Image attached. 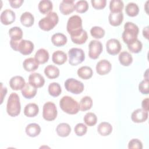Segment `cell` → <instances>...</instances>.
Instances as JSON below:
<instances>
[{
  "mask_svg": "<svg viewBox=\"0 0 149 149\" xmlns=\"http://www.w3.org/2000/svg\"><path fill=\"white\" fill-rule=\"evenodd\" d=\"M48 91L49 95H51L52 97H56L61 94L62 92V89L59 83L53 82L49 84Z\"/></svg>",
  "mask_w": 149,
  "mask_h": 149,
  "instance_id": "8d00e7d4",
  "label": "cell"
},
{
  "mask_svg": "<svg viewBox=\"0 0 149 149\" xmlns=\"http://www.w3.org/2000/svg\"><path fill=\"white\" fill-rule=\"evenodd\" d=\"M6 93H7V89H6V87H3V84H2V83H1V104L2 103L3 97L6 95Z\"/></svg>",
  "mask_w": 149,
  "mask_h": 149,
  "instance_id": "c3c4849f",
  "label": "cell"
},
{
  "mask_svg": "<svg viewBox=\"0 0 149 149\" xmlns=\"http://www.w3.org/2000/svg\"><path fill=\"white\" fill-rule=\"evenodd\" d=\"M79 109L81 111H86L91 108L93 100L89 96L83 97L79 102Z\"/></svg>",
  "mask_w": 149,
  "mask_h": 149,
  "instance_id": "836d02e7",
  "label": "cell"
},
{
  "mask_svg": "<svg viewBox=\"0 0 149 149\" xmlns=\"http://www.w3.org/2000/svg\"><path fill=\"white\" fill-rule=\"evenodd\" d=\"M37 93V88L32 86L29 83H26L24 87L22 89V95L27 99L33 98Z\"/></svg>",
  "mask_w": 149,
  "mask_h": 149,
  "instance_id": "7402d4cb",
  "label": "cell"
},
{
  "mask_svg": "<svg viewBox=\"0 0 149 149\" xmlns=\"http://www.w3.org/2000/svg\"><path fill=\"white\" fill-rule=\"evenodd\" d=\"M26 82L23 77L20 76L12 77L9 81V86L13 90H22L25 86Z\"/></svg>",
  "mask_w": 149,
  "mask_h": 149,
  "instance_id": "e0dca14e",
  "label": "cell"
},
{
  "mask_svg": "<svg viewBox=\"0 0 149 149\" xmlns=\"http://www.w3.org/2000/svg\"><path fill=\"white\" fill-rule=\"evenodd\" d=\"M23 0H9V2L13 8H18L20 7L23 3Z\"/></svg>",
  "mask_w": 149,
  "mask_h": 149,
  "instance_id": "7dc6e473",
  "label": "cell"
},
{
  "mask_svg": "<svg viewBox=\"0 0 149 149\" xmlns=\"http://www.w3.org/2000/svg\"><path fill=\"white\" fill-rule=\"evenodd\" d=\"M118 59L120 63L125 66H129L133 62L132 56L127 51L121 52L119 55Z\"/></svg>",
  "mask_w": 149,
  "mask_h": 149,
  "instance_id": "1f68e13d",
  "label": "cell"
},
{
  "mask_svg": "<svg viewBox=\"0 0 149 149\" xmlns=\"http://www.w3.org/2000/svg\"><path fill=\"white\" fill-rule=\"evenodd\" d=\"M125 12L129 16H136L139 12V6L134 2H129L126 6Z\"/></svg>",
  "mask_w": 149,
  "mask_h": 149,
  "instance_id": "e575fe53",
  "label": "cell"
},
{
  "mask_svg": "<svg viewBox=\"0 0 149 149\" xmlns=\"http://www.w3.org/2000/svg\"><path fill=\"white\" fill-rule=\"evenodd\" d=\"M103 49L102 43L98 40H91L88 44V56L91 59H96Z\"/></svg>",
  "mask_w": 149,
  "mask_h": 149,
  "instance_id": "30bf717a",
  "label": "cell"
},
{
  "mask_svg": "<svg viewBox=\"0 0 149 149\" xmlns=\"http://www.w3.org/2000/svg\"><path fill=\"white\" fill-rule=\"evenodd\" d=\"M97 131L100 135L102 136H107L112 133V126L108 122H102L98 125Z\"/></svg>",
  "mask_w": 149,
  "mask_h": 149,
  "instance_id": "83f0119b",
  "label": "cell"
},
{
  "mask_svg": "<svg viewBox=\"0 0 149 149\" xmlns=\"http://www.w3.org/2000/svg\"><path fill=\"white\" fill-rule=\"evenodd\" d=\"M68 39L66 36L61 33H56L52 35L51 37V42L56 47H62L65 45Z\"/></svg>",
  "mask_w": 149,
  "mask_h": 149,
  "instance_id": "44dd1931",
  "label": "cell"
},
{
  "mask_svg": "<svg viewBox=\"0 0 149 149\" xmlns=\"http://www.w3.org/2000/svg\"><path fill=\"white\" fill-rule=\"evenodd\" d=\"M21 105L19 97L16 93H12L8 99L6 112L9 116L15 117L19 115Z\"/></svg>",
  "mask_w": 149,
  "mask_h": 149,
  "instance_id": "277c9868",
  "label": "cell"
},
{
  "mask_svg": "<svg viewBox=\"0 0 149 149\" xmlns=\"http://www.w3.org/2000/svg\"><path fill=\"white\" fill-rule=\"evenodd\" d=\"M77 75L79 77L84 79L87 80L90 79L93 74V72L92 69L87 66H84L80 67L77 70Z\"/></svg>",
  "mask_w": 149,
  "mask_h": 149,
  "instance_id": "4dcf8cb0",
  "label": "cell"
},
{
  "mask_svg": "<svg viewBox=\"0 0 149 149\" xmlns=\"http://www.w3.org/2000/svg\"><path fill=\"white\" fill-rule=\"evenodd\" d=\"M27 135L31 137H35L39 135L41 132V127L39 125L36 123L29 124L25 129Z\"/></svg>",
  "mask_w": 149,
  "mask_h": 149,
  "instance_id": "cb8c5ba5",
  "label": "cell"
},
{
  "mask_svg": "<svg viewBox=\"0 0 149 149\" xmlns=\"http://www.w3.org/2000/svg\"><path fill=\"white\" fill-rule=\"evenodd\" d=\"M58 112L55 104L52 102H47L42 108V116L47 121H52L57 116Z\"/></svg>",
  "mask_w": 149,
  "mask_h": 149,
  "instance_id": "9c48e42d",
  "label": "cell"
},
{
  "mask_svg": "<svg viewBox=\"0 0 149 149\" xmlns=\"http://www.w3.org/2000/svg\"><path fill=\"white\" fill-rule=\"evenodd\" d=\"M44 73L48 78L54 79L57 78L59 76L60 72L56 66L49 65L45 68Z\"/></svg>",
  "mask_w": 149,
  "mask_h": 149,
  "instance_id": "f546056e",
  "label": "cell"
},
{
  "mask_svg": "<svg viewBox=\"0 0 149 149\" xmlns=\"http://www.w3.org/2000/svg\"><path fill=\"white\" fill-rule=\"evenodd\" d=\"M59 106L63 112L70 115L76 114L80 110L77 101L68 95L63 96L60 100Z\"/></svg>",
  "mask_w": 149,
  "mask_h": 149,
  "instance_id": "7a4b0ae2",
  "label": "cell"
},
{
  "mask_svg": "<svg viewBox=\"0 0 149 149\" xmlns=\"http://www.w3.org/2000/svg\"><path fill=\"white\" fill-rule=\"evenodd\" d=\"M39 63L34 58L26 59L23 62V67L27 72H33L38 68Z\"/></svg>",
  "mask_w": 149,
  "mask_h": 149,
  "instance_id": "d6986e66",
  "label": "cell"
},
{
  "mask_svg": "<svg viewBox=\"0 0 149 149\" xmlns=\"http://www.w3.org/2000/svg\"><path fill=\"white\" fill-rule=\"evenodd\" d=\"M56 132L59 136L65 137L69 135L71 132V127L68 123H61L57 126Z\"/></svg>",
  "mask_w": 149,
  "mask_h": 149,
  "instance_id": "484cf974",
  "label": "cell"
},
{
  "mask_svg": "<svg viewBox=\"0 0 149 149\" xmlns=\"http://www.w3.org/2000/svg\"><path fill=\"white\" fill-rule=\"evenodd\" d=\"M84 122L88 126H93L97 122V117L93 112H87L84 116Z\"/></svg>",
  "mask_w": 149,
  "mask_h": 149,
  "instance_id": "74e56055",
  "label": "cell"
},
{
  "mask_svg": "<svg viewBox=\"0 0 149 149\" xmlns=\"http://www.w3.org/2000/svg\"><path fill=\"white\" fill-rule=\"evenodd\" d=\"M123 7V2L120 0H112L110 1L109 9L111 13L121 12Z\"/></svg>",
  "mask_w": 149,
  "mask_h": 149,
  "instance_id": "d590c367",
  "label": "cell"
},
{
  "mask_svg": "<svg viewBox=\"0 0 149 149\" xmlns=\"http://www.w3.org/2000/svg\"><path fill=\"white\" fill-rule=\"evenodd\" d=\"M70 38H71V40L72 41V42L73 43L80 45V44H83L86 42V41L88 38V35H87V31L86 30H83L80 35L76 36V37H70Z\"/></svg>",
  "mask_w": 149,
  "mask_h": 149,
  "instance_id": "f35d334b",
  "label": "cell"
},
{
  "mask_svg": "<svg viewBox=\"0 0 149 149\" xmlns=\"http://www.w3.org/2000/svg\"><path fill=\"white\" fill-rule=\"evenodd\" d=\"M139 30L134 23L127 22L124 25V31L122 33V39L127 45L131 44L137 40Z\"/></svg>",
  "mask_w": 149,
  "mask_h": 149,
  "instance_id": "6da1fadb",
  "label": "cell"
},
{
  "mask_svg": "<svg viewBox=\"0 0 149 149\" xmlns=\"http://www.w3.org/2000/svg\"><path fill=\"white\" fill-rule=\"evenodd\" d=\"M16 15L15 12L9 9L4 10L1 14L0 19L1 23L4 25H9L15 22Z\"/></svg>",
  "mask_w": 149,
  "mask_h": 149,
  "instance_id": "9a60e30c",
  "label": "cell"
},
{
  "mask_svg": "<svg viewBox=\"0 0 149 149\" xmlns=\"http://www.w3.org/2000/svg\"><path fill=\"white\" fill-rule=\"evenodd\" d=\"M58 22L59 17L57 13L51 12L38 22V26L44 31H49L56 26Z\"/></svg>",
  "mask_w": 149,
  "mask_h": 149,
  "instance_id": "8992f818",
  "label": "cell"
},
{
  "mask_svg": "<svg viewBox=\"0 0 149 149\" xmlns=\"http://www.w3.org/2000/svg\"><path fill=\"white\" fill-rule=\"evenodd\" d=\"M29 83L36 88L41 87L45 83L44 77L40 73H33L29 76Z\"/></svg>",
  "mask_w": 149,
  "mask_h": 149,
  "instance_id": "4fadbf2b",
  "label": "cell"
},
{
  "mask_svg": "<svg viewBox=\"0 0 149 149\" xmlns=\"http://www.w3.org/2000/svg\"><path fill=\"white\" fill-rule=\"evenodd\" d=\"M105 33V30L99 26H94L90 30L91 36L97 39H100L104 37Z\"/></svg>",
  "mask_w": 149,
  "mask_h": 149,
  "instance_id": "ab89813d",
  "label": "cell"
},
{
  "mask_svg": "<svg viewBox=\"0 0 149 149\" xmlns=\"http://www.w3.org/2000/svg\"><path fill=\"white\" fill-rule=\"evenodd\" d=\"M143 35L146 39H148V26H147L143 29Z\"/></svg>",
  "mask_w": 149,
  "mask_h": 149,
  "instance_id": "f907efd6",
  "label": "cell"
},
{
  "mask_svg": "<svg viewBox=\"0 0 149 149\" xmlns=\"http://www.w3.org/2000/svg\"><path fill=\"white\" fill-rule=\"evenodd\" d=\"M148 79H144L139 85V90L143 94H148L149 93L148 90Z\"/></svg>",
  "mask_w": 149,
  "mask_h": 149,
  "instance_id": "ee69618b",
  "label": "cell"
},
{
  "mask_svg": "<svg viewBox=\"0 0 149 149\" xmlns=\"http://www.w3.org/2000/svg\"><path fill=\"white\" fill-rule=\"evenodd\" d=\"M75 10V5L73 0H63L59 5V10L64 15H68Z\"/></svg>",
  "mask_w": 149,
  "mask_h": 149,
  "instance_id": "5bb4252c",
  "label": "cell"
},
{
  "mask_svg": "<svg viewBox=\"0 0 149 149\" xmlns=\"http://www.w3.org/2000/svg\"><path fill=\"white\" fill-rule=\"evenodd\" d=\"M74 131L77 136H83L87 133V127L84 123H79L75 126Z\"/></svg>",
  "mask_w": 149,
  "mask_h": 149,
  "instance_id": "7bdbcfd3",
  "label": "cell"
},
{
  "mask_svg": "<svg viewBox=\"0 0 149 149\" xmlns=\"http://www.w3.org/2000/svg\"><path fill=\"white\" fill-rule=\"evenodd\" d=\"M141 107L143 109L148 112V98H146L143 100L141 103Z\"/></svg>",
  "mask_w": 149,
  "mask_h": 149,
  "instance_id": "681fc988",
  "label": "cell"
},
{
  "mask_svg": "<svg viewBox=\"0 0 149 149\" xmlns=\"http://www.w3.org/2000/svg\"><path fill=\"white\" fill-rule=\"evenodd\" d=\"M128 148L129 149H142L143 144L140 140L137 139H133L129 142Z\"/></svg>",
  "mask_w": 149,
  "mask_h": 149,
  "instance_id": "f6af8a7d",
  "label": "cell"
},
{
  "mask_svg": "<svg viewBox=\"0 0 149 149\" xmlns=\"http://www.w3.org/2000/svg\"><path fill=\"white\" fill-rule=\"evenodd\" d=\"M66 29L70 37L80 35L83 31L82 20L78 15H73L70 17L68 20Z\"/></svg>",
  "mask_w": 149,
  "mask_h": 149,
  "instance_id": "3957f363",
  "label": "cell"
},
{
  "mask_svg": "<svg viewBox=\"0 0 149 149\" xmlns=\"http://www.w3.org/2000/svg\"><path fill=\"white\" fill-rule=\"evenodd\" d=\"M127 48L131 52L137 54L141 51L143 48V44L141 42L137 39L131 44L127 45Z\"/></svg>",
  "mask_w": 149,
  "mask_h": 149,
  "instance_id": "b9f144b4",
  "label": "cell"
},
{
  "mask_svg": "<svg viewBox=\"0 0 149 149\" xmlns=\"http://www.w3.org/2000/svg\"><path fill=\"white\" fill-rule=\"evenodd\" d=\"M109 24L112 26H119L121 24L123 20V13H110L108 16Z\"/></svg>",
  "mask_w": 149,
  "mask_h": 149,
  "instance_id": "ffe728a7",
  "label": "cell"
},
{
  "mask_svg": "<svg viewBox=\"0 0 149 149\" xmlns=\"http://www.w3.org/2000/svg\"><path fill=\"white\" fill-rule=\"evenodd\" d=\"M20 20L22 25L27 27H29L33 26L34 22V16L33 14L29 12H25L22 13Z\"/></svg>",
  "mask_w": 149,
  "mask_h": 149,
  "instance_id": "4316f807",
  "label": "cell"
},
{
  "mask_svg": "<svg viewBox=\"0 0 149 149\" xmlns=\"http://www.w3.org/2000/svg\"><path fill=\"white\" fill-rule=\"evenodd\" d=\"M49 57L48 52L44 48H40L36 52L34 58L39 64H44L48 62Z\"/></svg>",
  "mask_w": 149,
  "mask_h": 149,
  "instance_id": "d4e9b609",
  "label": "cell"
},
{
  "mask_svg": "<svg viewBox=\"0 0 149 149\" xmlns=\"http://www.w3.org/2000/svg\"><path fill=\"white\" fill-rule=\"evenodd\" d=\"M91 3L94 9H102L105 7L107 1L106 0H91Z\"/></svg>",
  "mask_w": 149,
  "mask_h": 149,
  "instance_id": "bcb514c9",
  "label": "cell"
},
{
  "mask_svg": "<svg viewBox=\"0 0 149 149\" xmlns=\"http://www.w3.org/2000/svg\"><path fill=\"white\" fill-rule=\"evenodd\" d=\"M88 7V2L84 0L79 1L75 4V10L79 13H83L87 11Z\"/></svg>",
  "mask_w": 149,
  "mask_h": 149,
  "instance_id": "60d3db41",
  "label": "cell"
},
{
  "mask_svg": "<svg viewBox=\"0 0 149 149\" xmlns=\"http://www.w3.org/2000/svg\"><path fill=\"white\" fill-rule=\"evenodd\" d=\"M10 40L13 41H20L23 37V31L19 27H13L9 30Z\"/></svg>",
  "mask_w": 149,
  "mask_h": 149,
  "instance_id": "d6a6232c",
  "label": "cell"
},
{
  "mask_svg": "<svg viewBox=\"0 0 149 149\" xmlns=\"http://www.w3.org/2000/svg\"><path fill=\"white\" fill-rule=\"evenodd\" d=\"M65 87L66 90L74 94L81 93L84 88V84L80 81L73 78H69L65 82Z\"/></svg>",
  "mask_w": 149,
  "mask_h": 149,
  "instance_id": "ba28073f",
  "label": "cell"
},
{
  "mask_svg": "<svg viewBox=\"0 0 149 149\" xmlns=\"http://www.w3.org/2000/svg\"><path fill=\"white\" fill-rule=\"evenodd\" d=\"M95 68L97 73L98 74L105 75L110 72L112 65L106 59H102L97 63Z\"/></svg>",
  "mask_w": 149,
  "mask_h": 149,
  "instance_id": "2e32d148",
  "label": "cell"
},
{
  "mask_svg": "<svg viewBox=\"0 0 149 149\" xmlns=\"http://www.w3.org/2000/svg\"><path fill=\"white\" fill-rule=\"evenodd\" d=\"M69 63L72 66H76L82 63L85 59V54L81 48H72L68 51Z\"/></svg>",
  "mask_w": 149,
  "mask_h": 149,
  "instance_id": "52a82bcc",
  "label": "cell"
},
{
  "mask_svg": "<svg viewBox=\"0 0 149 149\" xmlns=\"http://www.w3.org/2000/svg\"><path fill=\"white\" fill-rule=\"evenodd\" d=\"M39 112V108L36 104L29 103L27 104L24 109V114L25 116L32 118L36 116Z\"/></svg>",
  "mask_w": 149,
  "mask_h": 149,
  "instance_id": "603a6c76",
  "label": "cell"
},
{
  "mask_svg": "<svg viewBox=\"0 0 149 149\" xmlns=\"http://www.w3.org/2000/svg\"><path fill=\"white\" fill-rule=\"evenodd\" d=\"M10 45L13 50L19 51L24 55H30L34 48V44L31 41L27 40H22L18 41L10 40Z\"/></svg>",
  "mask_w": 149,
  "mask_h": 149,
  "instance_id": "5b68a950",
  "label": "cell"
},
{
  "mask_svg": "<svg viewBox=\"0 0 149 149\" xmlns=\"http://www.w3.org/2000/svg\"><path fill=\"white\" fill-rule=\"evenodd\" d=\"M106 49L109 54L115 55L120 52L122 46L119 40L115 38H111L107 41L106 43Z\"/></svg>",
  "mask_w": 149,
  "mask_h": 149,
  "instance_id": "8fae6325",
  "label": "cell"
},
{
  "mask_svg": "<svg viewBox=\"0 0 149 149\" xmlns=\"http://www.w3.org/2000/svg\"><path fill=\"white\" fill-rule=\"evenodd\" d=\"M148 113L147 111H146L142 108H139L132 112L131 119L133 122L142 123L148 119Z\"/></svg>",
  "mask_w": 149,
  "mask_h": 149,
  "instance_id": "7c38bea8",
  "label": "cell"
},
{
  "mask_svg": "<svg viewBox=\"0 0 149 149\" xmlns=\"http://www.w3.org/2000/svg\"><path fill=\"white\" fill-rule=\"evenodd\" d=\"M67 59H68V57H67L66 54L62 51L58 50L55 51L52 54V61L56 65H63L66 62V61H67Z\"/></svg>",
  "mask_w": 149,
  "mask_h": 149,
  "instance_id": "ac0fdd59",
  "label": "cell"
},
{
  "mask_svg": "<svg viewBox=\"0 0 149 149\" xmlns=\"http://www.w3.org/2000/svg\"><path fill=\"white\" fill-rule=\"evenodd\" d=\"M52 8V3L49 0H42L40 1L38 5V8L40 12L43 15L48 14L51 12Z\"/></svg>",
  "mask_w": 149,
  "mask_h": 149,
  "instance_id": "f1b7e54d",
  "label": "cell"
}]
</instances>
